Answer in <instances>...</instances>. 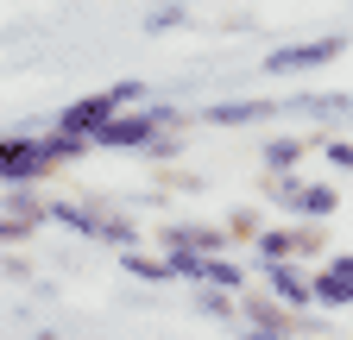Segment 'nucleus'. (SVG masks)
<instances>
[{
    "instance_id": "obj_1",
    "label": "nucleus",
    "mask_w": 353,
    "mask_h": 340,
    "mask_svg": "<svg viewBox=\"0 0 353 340\" xmlns=\"http://www.w3.org/2000/svg\"><path fill=\"white\" fill-rule=\"evenodd\" d=\"M139 101H145V82H139V76H126V82H108V89H88V95H76V101L57 114V133L95 139V133H101V126H108L114 114L139 107Z\"/></svg>"
},
{
    "instance_id": "obj_2",
    "label": "nucleus",
    "mask_w": 353,
    "mask_h": 340,
    "mask_svg": "<svg viewBox=\"0 0 353 340\" xmlns=\"http://www.w3.org/2000/svg\"><path fill=\"white\" fill-rule=\"evenodd\" d=\"M353 38L347 32H322V38H296V45H278L265 51V76H303V70H328L347 57Z\"/></svg>"
},
{
    "instance_id": "obj_3",
    "label": "nucleus",
    "mask_w": 353,
    "mask_h": 340,
    "mask_svg": "<svg viewBox=\"0 0 353 340\" xmlns=\"http://www.w3.org/2000/svg\"><path fill=\"white\" fill-rule=\"evenodd\" d=\"M170 120H176L170 107H139V114L126 107V114H114L88 145H95V151H145V145L158 139V126H170Z\"/></svg>"
},
{
    "instance_id": "obj_4",
    "label": "nucleus",
    "mask_w": 353,
    "mask_h": 340,
    "mask_svg": "<svg viewBox=\"0 0 353 340\" xmlns=\"http://www.w3.org/2000/svg\"><path fill=\"white\" fill-rule=\"evenodd\" d=\"M303 315H309V309L278 303L272 290H252V284L240 290V328H272V334H290V340H296V334H303Z\"/></svg>"
},
{
    "instance_id": "obj_5",
    "label": "nucleus",
    "mask_w": 353,
    "mask_h": 340,
    "mask_svg": "<svg viewBox=\"0 0 353 340\" xmlns=\"http://www.w3.org/2000/svg\"><path fill=\"white\" fill-rule=\"evenodd\" d=\"M152 240H158V252H196V259H214V252L234 246L228 227H208V221H170V227H158Z\"/></svg>"
},
{
    "instance_id": "obj_6",
    "label": "nucleus",
    "mask_w": 353,
    "mask_h": 340,
    "mask_svg": "<svg viewBox=\"0 0 353 340\" xmlns=\"http://www.w3.org/2000/svg\"><path fill=\"white\" fill-rule=\"evenodd\" d=\"M265 290L290 309H316V271H303V259H284V265H259Z\"/></svg>"
},
{
    "instance_id": "obj_7",
    "label": "nucleus",
    "mask_w": 353,
    "mask_h": 340,
    "mask_svg": "<svg viewBox=\"0 0 353 340\" xmlns=\"http://www.w3.org/2000/svg\"><path fill=\"white\" fill-rule=\"evenodd\" d=\"M322 139H328V133H278V139L259 145V164H265V170H296L303 158L322 151Z\"/></svg>"
},
{
    "instance_id": "obj_8",
    "label": "nucleus",
    "mask_w": 353,
    "mask_h": 340,
    "mask_svg": "<svg viewBox=\"0 0 353 340\" xmlns=\"http://www.w3.org/2000/svg\"><path fill=\"white\" fill-rule=\"evenodd\" d=\"M120 271H126V277H139V284H170V277H176V265L164 259V252H139V246H126V252H120Z\"/></svg>"
},
{
    "instance_id": "obj_9",
    "label": "nucleus",
    "mask_w": 353,
    "mask_h": 340,
    "mask_svg": "<svg viewBox=\"0 0 353 340\" xmlns=\"http://www.w3.org/2000/svg\"><path fill=\"white\" fill-rule=\"evenodd\" d=\"M303 189H309V177H296V170H265V183H259V195L272 202V208H303Z\"/></svg>"
},
{
    "instance_id": "obj_10",
    "label": "nucleus",
    "mask_w": 353,
    "mask_h": 340,
    "mask_svg": "<svg viewBox=\"0 0 353 340\" xmlns=\"http://www.w3.org/2000/svg\"><path fill=\"white\" fill-rule=\"evenodd\" d=\"M316 309H353V277L316 265Z\"/></svg>"
},
{
    "instance_id": "obj_11",
    "label": "nucleus",
    "mask_w": 353,
    "mask_h": 340,
    "mask_svg": "<svg viewBox=\"0 0 353 340\" xmlns=\"http://www.w3.org/2000/svg\"><path fill=\"white\" fill-rule=\"evenodd\" d=\"M334 215H341V189H334V183H309L296 221H334Z\"/></svg>"
},
{
    "instance_id": "obj_12",
    "label": "nucleus",
    "mask_w": 353,
    "mask_h": 340,
    "mask_svg": "<svg viewBox=\"0 0 353 340\" xmlns=\"http://www.w3.org/2000/svg\"><path fill=\"white\" fill-rule=\"evenodd\" d=\"M252 252H259V265H284V259H296V227H265V233L252 240Z\"/></svg>"
},
{
    "instance_id": "obj_13",
    "label": "nucleus",
    "mask_w": 353,
    "mask_h": 340,
    "mask_svg": "<svg viewBox=\"0 0 353 340\" xmlns=\"http://www.w3.org/2000/svg\"><path fill=\"white\" fill-rule=\"evenodd\" d=\"M196 284H214V290H234V296H240V290H246V265H234L228 252H214V259H202V277H196Z\"/></svg>"
},
{
    "instance_id": "obj_14",
    "label": "nucleus",
    "mask_w": 353,
    "mask_h": 340,
    "mask_svg": "<svg viewBox=\"0 0 353 340\" xmlns=\"http://www.w3.org/2000/svg\"><path fill=\"white\" fill-rule=\"evenodd\" d=\"M196 315L240 321V296H234V290H214V284H196Z\"/></svg>"
},
{
    "instance_id": "obj_15",
    "label": "nucleus",
    "mask_w": 353,
    "mask_h": 340,
    "mask_svg": "<svg viewBox=\"0 0 353 340\" xmlns=\"http://www.w3.org/2000/svg\"><path fill=\"white\" fill-rule=\"evenodd\" d=\"M328 221H296V259L303 265H328Z\"/></svg>"
},
{
    "instance_id": "obj_16",
    "label": "nucleus",
    "mask_w": 353,
    "mask_h": 340,
    "mask_svg": "<svg viewBox=\"0 0 353 340\" xmlns=\"http://www.w3.org/2000/svg\"><path fill=\"white\" fill-rule=\"evenodd\" d=\"M265 114H272V101H221V107H208V126H246Z\"/></svg>"
},
{
    "instance_id": "obj_17",
    "label": "nucleus",
    "mask_w": 353,
    "mask_h": 340,
    "mask_svg": "<svg viewBox=\"0 0 353 340\" xmlns=\"http://www.w3.org/2000/svg\"><path fill=\"white\" fill-rule=\"evenodd\" d=\"M221 227H228V240H234V246H252V240L265 233V215H259V208H234Z\"/></svg>"
},
{
    "instance_id": "obj_18",
    "label": "nucleus",
    "mask_w": 353,
    "mask_h": 340,
    "mask_svg": "<svg viewBox=\"0 0 353 340\" xmlns=\"http://www.w3.org/2000/svg\"><path fill=\"white\" fill-rule=\"evenodd\" d=\"M183 19H190V7H183V0H164V7H152V13H145V32L158 38V32H176Z\"/></svg>"
},
{
    "instance_id": "obj_19",
    "label": "nucleus",
    "mask_w": 353,
    "mask_h": 340,
    "mask_svg": "<svg viewBox=\"0 0 353 340\" xmlns=\"http://www.w3.org/2000/svg\"><path fill=\"white\" fill-rule=\"evenodd\" d=\"M32 227H38V221L7 215V208H0V246H26V240H32Z\"/></svg>"
},
{
    "instance_id": "obj_20",
    "label": "nucleus",
    "mask_w": 353,
    "mask_h": 340,
    "mask_svg": "<svg viewBox=\"0 0 353 340\" xmlns=\"http://www.w3.org/2000/svg\"><path fill=\"white\" fill-rule=\"evenodd\" d=\"M322 158H328L334 170H353V139H334V133H328V139H322Z\"/></svg>"
},
{
    "instance_id": "obj_21",
    "label": "nucleus",
    "mask_w": 353,
    "mask_h": 340,
    "mask_svg": "<svg viewBox=\"0 0 353 340\" xmlns=\"http://www.w3.org/2000/svg\"><path fill=\"white\" fill-rule=\"evenodd\" d=\"M176 151H183V133H164V139H152L145 145V158L158 164V158H176Z\"/></svg>"
},
{
    "instance_id": "obj_22",
    "label": "nucleus",
    "mask_w": 353,
    "mask_h": 340,
    "mask_svg": "<svg viewBox=\"0 0 353 340\" xmlns=\"http://www.w3.org/2000/svg\"><path fill=\"white\" fill-rule=\"evenodd\" d=\"M328 271H341V277H353V252H328Z\"/></svg>"
},
{
    "instance_id": "obj_23",
    "label": "nucleus",
    "mask_w": 353,
    "mask_h": 340,
    "mask_svg": "<svg viewBox=\"0 0 353 340\" xmlns=\"http://www.w3.org/2000/svg\"><path fill=\"white\" fill-rule=\"evenodd\" d=\"M240 340H290V334H272V328H240Z\"/></svg>"
}]
</instances>
